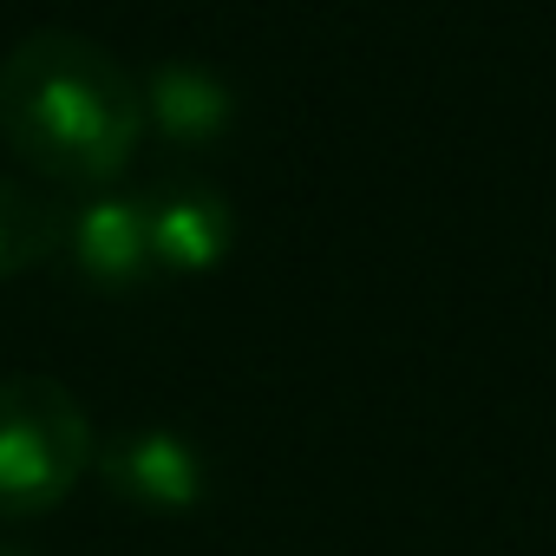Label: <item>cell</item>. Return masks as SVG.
Wrapping results in <instances>:
<instances>
[{"instance_id": "ba28073f", "label": "cell", "mask_w": 556, "mask_h": 556, "mask_svg": "<svg viewBox=\"0 0 556 556\" xmlns=\"http://www.w3.org/2000/svg\"><path fill=\"white\" fill-rule=\"evenodd\" d=\"M0 556H27V549H21V543H0Z\"/></svg>"}, {"instance_id": "8992f818", "label": "cell", "mask_w": 556, "mask_h": 556, "mask_svg": "<svg viewBox=\"0 0 556 556\" xmlns=\"http://www.w3.org/2000/svg\"><path fill=\"white\" fill-rule=\"evenodd\" d=\"M138 86H144V125L164 131L170 144H216L236 118V86L203 60H164Z\"/></svg>"}, {"instance_id": "52a82bcc", "label": "cell", "mask_w": 556, "mask_h": 556, "mask_svg": "<svg viewBox=\"0 0 556 556\" xmlns=\"http://www.w3.org/2000/svg\"><path fill=\"white\" fill-rule=\"evenodd\" d=\"M60 242H66V210L47 190L0 170V282L27 275L47 255H60Z\"/></svg>"}, {"instance_id": "277c9868", "label": "cell", "mask_w": 556, "mask_h": 556, "mask_svg": "<svg viewBox=\"0 0 556 556\" xmlns=\"http://www.w3.org/2000/svg\"><path fill=\"white\" fill-rule=\"evenodd\" d=\"M99 478L112 484V497L138 504V510H197L210 478H203V452L184 432L144 426L125 432L112 445H99Z\"/></svg>"}, {"instance_id": "6da1fadb", "label": "cell", "mask_w": 556, "mask_h": 556, "mask_svg": "<svg viewBox=\"0 0 556 556\" xmlns=\"http://www.w3.org/2000/svg\"><path fill=\"white\" fill-rule=\"evenodd\" d=\"M144 86L118 53L73 27H34L0 60V138L27 177L112 190L144 138Z\"/></svg>"}, {"instance_id": "3957f363", "label": "cell", "mask_w": 556, "mask_h": 556, "mask_svg": "<svg viewBox=\"0 0 556 556\" xmlns=\"http://www.w3.org/2000/svg\"><path fill=\"white\" fill-rule=\"evenodd\" d=\"M66 262L79 282L99 295H131L157 282V255H151V210L138 190H92L79 210H66Z\"/></svg>"}, {"instance_id": "5b68a950", "label": "cell", "mask_w": 556, "mask_h": 556, "mask_svg": "<svg viewBox=\"0 0 556 556\" xmlns=\"http://www.w3.org/2000/svg\"><path fill=\"white\" fill-rule=\"evenodd\" d=\"M144 210H151L157 275H210L236 242V210L203 177H170L164 190L144 197Z\"/></svg>"}, {"instance_id": "7a4b0ae2", "label": "cell", "mask_w": 556, "mask_h": 556, "mask_svg": "<svg viewBox=\"0 0 556 556\" xmlns=\"http://www.w3.org/2000/svg\"><path fill=\"white\" fill-rule=\"evenodd\" d=\"M99 465V432L53 374L0 380V517H40Z\"/></svg>"}]
</instances>
